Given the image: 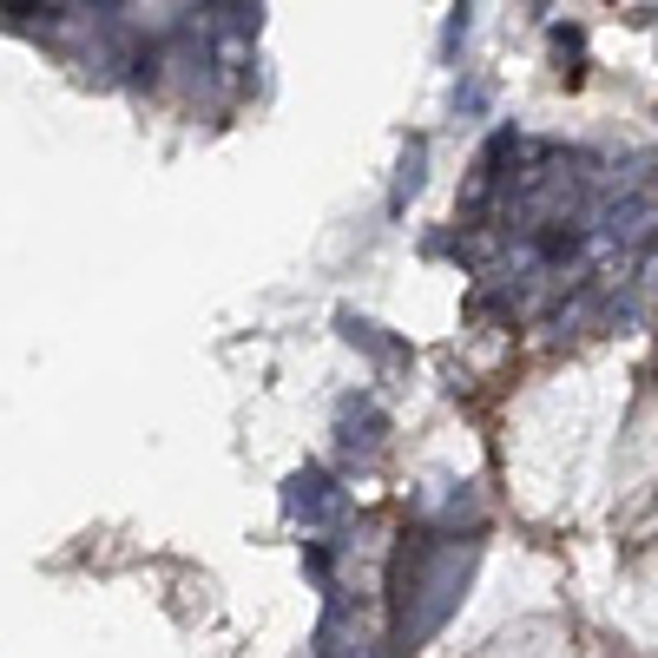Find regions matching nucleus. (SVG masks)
Masks as SVG:
<instances>
[{
    "mask_svg": "<svg viewBox=\"0 0 658 658\" xmlns=\"http://www.w3.org/2000/svg\"><path fill=\"white\" fill-rule=\"evenodd\" d=\"M336 323H343V343H349V349H363L369 363H409V343H395L382 323H369V316H349V310H343Z\"/></svg>",
    "mask_w": 658,
    "mask_h": 658,
    "instance_id": "20e7f679",
    "label": "nucleus"
},
{
    "mask_svg": "<svg viewBox=\"0 0 658 658\" xmlns=\"http://www.w3.org/2000/svg\"><path fill=\"white\" fill-rule=\"evenodd\" d=\"M422 158H428V152H422V138H415V145H409V158H402V178H395V191H389V211H402V204L422 191Z\"/></svg>",
    "mask_w": 658,
    "mask_h": 658,
    "instance_id": "39448f33",
    "label": "nucleus"
},
{
    "mask_svg": "<svg viewBox=\"0 0 658 658\" xmlns=\"http://www.w3.org/2000/svg\"><path fill=\"white\" fill-rule=\"evenodd\" d=\"M356 658H382V653H356Z\"/></svg>",
    "mask_w": 658,
    "mask_h": 658,
    "instance_id": "423d86ee",
    "label": "nucleus"
},
{
    "mask_svg": "<svg viewBox=\"0 0 658 658\" xmlns=\"http://www.w3.org/2000/svg\"><path fill=\"white\" fill-rule=\"evenodd\" d=\"M475 554H481L475 540H468V547H455V540H448V547H428V554L409 567V580H402V587H409L402 600L415 606V620L402 626V633H409V646H415V639H428V633L455 613V600H461V587H468V573H475Z\"/></svg>",
    "mask_w": 658,
    "mask_h": 658,
    "instance_id": "f257e3e1",
    "label": "nucleus"
},
{
    "mask_svg": "<svg viewBox=\"0 0 658 658\" xmlns=\"http://www.w3.org/2000/svg\"><path fill=\"white\" fill-rule=\"evenodd\" d=\"M382 435H389V415H382L376 395H349V402L336 409V448H343V455L369 461V455L382 448Z\"/></svg>",
    "mask_w": 658,
    "mask_h": 658,
    "instance_id": "7ed1b4c3",
    "label": "nucleus"
},
{
    "mask_svg": "<svg viewBox=\"0 0 658 658\" xmlns=\"http://www.w3.org/2000/svg\"><path fill=\"white\" fill-rule=\"evenodd\" d=\"M283 514L297 521V527H330V521H343V488L330 481V468H297L290 475V488H283Z\"/></svg>",
    "mask_w": 658,
    "mask_h": 658,
    "instance_id": "f03ea898",
    "label": "nucleus"
}]
</instances>
